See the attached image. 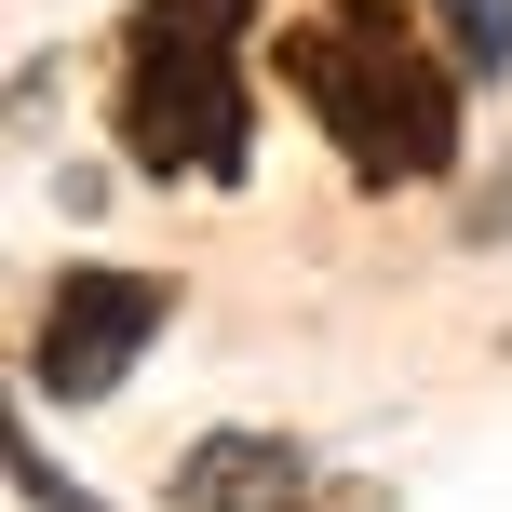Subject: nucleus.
Instances as JSON below:
<instances>
[{"label":"nucleus","instance_id":"7ed1b4c3","mask_svg":"<svg viewBox=\"0 0 512 512\" xmlns=\"http://www.w3.org/2000/svg\"><path fill=\"white\" fill-rule=\"evenodd\" d=\"M176 324V270H54L41 297V337H27V391H54V405H108V391L149 364V337Z\"/></svg>","mask_w":512,"mask_h":512},{"label":"nucleus","instance_id":"f03ea898","mask_svg":"<svg viewBox=\"0 0 512 512\" xmlns=\"http://www.w3.org/2000/svg\"><path fill=\"white\" fill-rule=\"evenodd\" d=\"M256 0H135L122 14V68H108V135L135 176H256Z\"/></svg>","mask_w":512,"mask_h":512},{"label":"nucleus","instance_id":"f257e3e1","mask_svg":"<svg viewBox=\"0 0 512 512\" xmlns=\"http://www.w3.org/2000/svg\"><path fill=\"white\" fill-rule=\"evenodd\" d=\"M270 68L283 95L310 108V135L337 149V176L351 189H432L459 176V54L432 41V14L418 0H324V14L270 27Z\"/></svg>","mask_w":512,"mask_h":512},{"label":"nucleus","instance_id":"39448f33","mask_svg":"<svg viewBox=\"0 0 512 512\" xmlns=\"http://www.w3.org/2000/svg\"><path fill=\"white\" fill-rule=\"evenodd\" d=\"M418 14H432V41L472 81H512V0H418Z\"/></svg>","mask_w":512,"mask_h":512},{"label":"nucleus","instance_id":"20e7f679","mask_svg":"<svg viewBox=\"0 0 512 512\" xmlns=\"http://www.w3.org/2000/svg\"><path fill=\"white\" fill-rule=\"evenodd\" d=\"M162 499L176 512H297L310 499V445L297 432H203Z\"/></svg>","mask_w":512,"mask_h":512},{"label":"nucleus","instance_id":"0eeeda50","mask_svg":"<svg viewBox=\"0 0 512 512\" xmlns=\"http://www.w3.org/2000/svg\"><path fill=\"white\" fill-rule=\"evenodd\" d=\"M459 243H512V176H499V189H472V216H459Z\"/></svg>","mask_w":512,"mask_h":512},{"label":"nucleus","instance_id":"423d86ee","mask_svg":"<svg viewBox=\"0 0 512 512\" xmlns=\"http://www.w3.org/2000/svg\"><path fill=\"white\" fill-rule=\"evenodd\" d=\"M14 499H27V512H108V499H81V486H68V472H54L27 432H14Z\"/></svg>","mask_w":512,"mask_h":512},{"label":"nucleus","instance_id":"6e6552de","mask_svg":"<svg viewBox=\"0 0 512 512\" xmlns=\"http://www.w3.org/2000/svg\"><path fill=\"white\" fill-rule=\"evenodd\" d=\"M297 512H378V486H310Z\"/></svg>","mask_w":512,"mask_h":512}]
</instances>
